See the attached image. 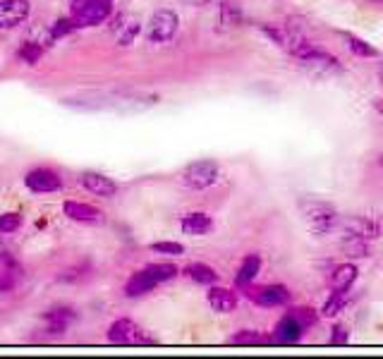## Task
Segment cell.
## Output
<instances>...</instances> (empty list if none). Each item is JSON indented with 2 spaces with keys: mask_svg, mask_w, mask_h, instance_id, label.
Here are the masks:
<instances>
[{
  "mask_svg": "<svg viewBox=\"0 0 383 359\" xmlns=\"http://www.w3.org/2000/svg\"><path fill=\"white\" fill-rule=\"evenodd\" d=\"M299 211H302L304 221H307L309 230H312L314 235H328V232H333L335 228L340 225L338 211L330 204H326V201L302 199L299 201Z\"/></svg>",
  "mask_w": 383,
  "mask_h": 359,
  "instance_id": "cell-1",
  "label": "cell"
},
{
  "mask_svg": "<svg viewBox=\"0 0 383 359\" xmlns=\"http://www.w3.org/2000/svg\"><path fill=\"white\" fill-rule=\"evenodd\" d=\"M111 0H72V19L77 27H94L111 17Z\"/></svg>",
  "mask_w": 383,
  "mask_h": 359,
  "instance_id": "cell-2",
  "label": "cell"
},
{
  "mask_svg": "<svg viewBox=\"0 0 383 359\" xmlns=\"http://www.w3.org/2000/svg\"><path fill=\"white\" fill-rule=\"evenodd\" d=\"M218 163L216 160H194V163H189L187 168L183 170V185L189 187V190H206V187L216 185V180H218Z\"/></svg>",
  "mask_w": 383,
  "mask_h": 359,
  "instance_id": "cell-3",
  "label": "cell"
},
{
  "mask_svg": "<svg viewBox=\"0 0 383 359\" xmlns=\"http://www.w3.org/2000/svg\"><path fill=\"white\" fill-rule=\"evenodd\" d=\"M108 340H111L113 345H153V342H156L129 319L113 321L111 329H108Z\"/></svg>",
  "mask_w": 383,
  "mask_h": 359,
  "instance_id": "cell-4",
  "label": "cell"
},
{
  "mask_svg": "<svg viewBox=\"0 0 383 359\" xmlns=\"http://www.w3.org/2000/svg\"><path fill=\"white\" fill-rule=\"evenodd\" d=\"M178 27H180V19L173 10H158V12H153L151 22L147 27V39L151 44H168L178 34Z\"/></svg>",
  "mask_w": 383,
  "mask_h": 359,
  "instance_id": "cell-5",
  "label": "cell"
},
{
  "mask_svg": "<svg viewBox=\"0 0 383 359\" xmlns=\"http://www.w3.org/2000/svg\"><path fill=\"white\" fill-rule=\"evenodd\" d=\"M297 60H299V65H302L304 70H307L309 75H314V77H328V75H335V72L340 70L338 60H335L333 55L324 53V50L314 48V46L307 50V53L299 55Z\"/></svg>",
  "mask_w": 383,
  "mask_h": 359,
  "instance_id": "cell-6",
  "label": "cell"
},
{
  "mask_svg": "<svg viewBox=\"0 0 383 359\" xmlns=\"http://www.w3.org/2000/svg\"><path fill=\"white\" fill-rule=\"evenodd\" d=\"M32 15L29 0H0V29H15Z\"/></svg>",
  "mask_w": 383,
  "mask_h": 359,
  "instance_id": "cell-7",
  "label": "cell"
},
{
  "mask_svg": "<svg viewBox=\"0 0 383 359\" xmlns=\"http://www.w3.org/2000/svg\"><path fill=\"white\" fill-rule=\"evenodd\" d=\"M27 187L36 194H50V192L63 190V178L50 168H34L32 173L24 178Z\"/></svg>",
  "mask_w": 383,
  "mask_h": 359,
  "instance_id": "cell-8",
  "label": "cell"
},
{
  "mask_svg": "<svg viewBox=\"0 0 383 359\" xmlns=\"http://www.w3.org/2000/svg\"><path fill=\"white\" fill-rule=\"evenodd\" d=\"M345 232V237H357V239H364V242H369V239H376L381 235V228L376 225L371 218H364V216H350L345 218V221H340V225Z\"/></svg>",
  "mask_w": 383,
  "mask_h": 359,
  "instance_id": "cell-9",
  "label": "cell"
},
{
  "mask_svg": "<svg viewBox=\"0 0 383 359\" xmlns=\"http://www.w3.org/2000/svg\"><path fill=\"white\" fill-rule=\"evenodd\" d=\"M247 297L254 300L256 304H261V306H281L290 302V290L286 285H266V288L250 290Z\"/></svg>",
  "mask_w": 383,
  "mask_h": 359,
  "instance_id": "cell-10",
  "label": "cell"
},
{
  "mask_svg": "<svg viewBox=\"0 0 383 359\" xmlns=\"http://www.w3.org/2000/svg\"><path fill=\"white\" fill-rule=\"evenodd\" d=\"M302 333H304L302 326H299L290 314H286L281 321H278L276 331H273L271 342H276V345H295V342H299Z\"/></svg>",
  "mask_w": 383,
  "mask_h": 359,
  "instance_id": "cell-11",
  "label": "cell"
},
{
  "mask_svg": "<svg viewBox=\"0 0 383 359\" xmlns=\"http://www.w3.org/2000/svg\"><path fill=\"white\" fill-rule=\"evenodd\" d=\"M82 185L86 187V190L91 192V194L96 196H106V199H111V196H115L118 192V185L113 182L111 178H106V175L101 173H94V170H86V173H82Z\"/></svg>",
  "mask_w": 383,
  "mask_h": 359,
  "instance_id": "cell-12",
  "label": "cell"
},
{
  "mask_svg": "<svg viewBox=\"0 0 383 359\" xmlns=\"http://www.w3.org/2000/svg\"><path fill=\"white\" fill-rule=\"evenodd\" d=\"M65 216L70 221L77 223H101L103 221V213L91 204H82V201H65Z\"/></svg>",
  "mask_w": 383,
  "mask_h": 359,
  "instance_id": "cell-13",
  "label": "cell"
},
{
  "mask_svg": "<svg viewBox=\"0 0 383 359\" xmlns=\"http://www.w3.org/2000/svg\"><path fill=\"white\" fill-rule=\"evenodd\" d=\"M75 319H77V314L70 306H55V309H50L48 314H46V324H48V331L53 333V335L65 333Z\"/></svg>",
  "mask_w": 383,
  "mask_h": 359,
  "instance_id": "cell-14",
  "label": "cell"
},
{
  "mask_svg": "<svg viewBox=\"0 0 383 359\" xmlns=\"http://www.w3.org/2000/svg\"><path fill=\"white\" fill-rule=\"evenodd\" d=\"M156 285L158 283L147 273V268L137 270V273L129 275V280H127V285H125V295H127V297H144V295L151 293Z\"/></svg>",
  "mask_w": 383,
  "mask_h": 359,
  "instance_id": "cell-15",
  "label": "cell"
},
{
  "mask_svg": "<svg viewBox=\"0 0 383 359\" xmlns=\"http://www.w3.org/2000/svg\"><path fill=\"white\" fill-rule=\"evenodd\" d=\"M209 304L214 311H218V314H230V311H235L237 306V297L232 290L227 288H211L209 290Z\"/></svg>",
  "mask_w": 383,
  "mask_h": 359,
  "instance_id": "cell-16",
  "label": "cell"
},
{
  "mask_svg": "<svg viewBox=\"0 0 383 359\" xmlns=\"http://www.w3.org/2000/svg\"><path fill=\"white\" fill-rule=\"evenodd\" d=\"M180 225H183L185 235H206V232L214 230V221L206 213H187Z\"/></svg>",
  "mask_w": 383,
  "mask_h": 359,
  "instance_id": "cell-17",
  "label": "cell"
},
{
  "mask_svg": "<svg viewBox=\"0 0 383 359\" xmlns=\"http://www.w3.org/2000/svg\"><path fill=\"white\" fill-rule=\"evenodd\" d=\"M355 280H357V266H352V264H340V266H335L333 273H330V288L345 290V293H348Z\"/></svg>",
  "mask_w": 383,
  "mask_h": 359,
  "instance_id": "cell-18",
  "label": "cell"
},
{
  "mask_svg": "<svg viewBox=\"0 0 383 359\" xmlns=\"http://www.w3.org/2000/svg\"><path fill=\"white\" fill-rule=\"evenodd\" d=\"M261 270V259L256 257V254H250V257L242 261L240 270H237V278L235 283L240 285V288H247V285L252 283V280L256 278V273Z\"/></svg>",
  "mask_w": 383,
  "mask_h": 359,
  "instance_id": "cell-19",
  "label": "cell"
},
{
  "mask_svg": "<svg viewBox=\"0 0 383 359\" xmlns=\"http://www.w3.org/2000/svg\"><path fill=\"white\" fill-rule=\"evenodd\" d=\"M185 273L189 275L194 283L199 285H214L218 283V273H216L211 266H206V264H189L187 268H185Z\"/></svg>",
  "mask_w": 383,
  "mask_h": 359,
  "instance_id": "cell-20",
  "label": "cell"
},
{
  "mask_svg": "<svg viewBox=\"0 0 383 359\" xmlns=\"http://www.w3.org/2000/svg\"><path fill=\"white\" fill-rule=\"evenodd\" d=\"M147 273L160 285V283H168V280H173L175 275H178V266H173V264H149Z\"/></svg>",
  "mask_w": 383,
  "mask_h": 359,
  "instance_id": "cell-21",
  "label": "cell"
},
{
  "mask_svg": "<svg viewBox=\"0 0 383 359\" xmlns=\"http://www.w3.org/2000/svg\"><path fill=\"white\" fill-rule=\"evenodd\" d=\"M345 304H348V295H345V290H333V295H330L328 302L324 304V316L333 319V316H338L340 311L345 309Z\"/></svg>",
  "mask_w": 383,
  "mask_h": 359,
  "instance_id": "cell-22",
  "label": "cell"
},
{
  "mask_svg": "<svg viewBox=\"0 0 383 359\" xmlns=\"http://www.w3.org/2000/svg\"><path fill=\"white\" fill-rule=\"evenodd\" d=\"M288 314L292 316V319L297 321V324L302 326L304 331H307V329H312V326L319 321V314L312 309V306H295V309H290Z\"/></svg>",
  "mask_w": 383,
  "mask_h": 359,
  "instance_id": "cell-23",
  "label": "cell"
},
{
  "mask_svg": "<svg viewBox=\"0 0 383 359\" xmlns=\"http://www.w3.org/2000/svg\"><path fill=\"white\" fill-rule=\"evenodd\" d=\"M221 24L227 27V29L240 27V24H242V12H240V8H237L235 3H223V5H221Z\"/></svg>",
  "mask_w": 383,
  "mask_h": 359,
  "instance_id": "cell-24",
  "label": "cell"
},
{
  "mask_svg": "<svg viewBox=\"0 0 383 359\" xmlns=\"http://www.w3.org/2000/svg\"><path fill=\"white\" fill-rule=\"evenodd\" d=\"M232 345H263L268 342V338H263L259 331H252V329H245V331H237L235 335L230 338Z\"/></svg>",
  "mask_w": 383,
  "mask_h": 359,
  "instance_id": "cell-25",
  "label": "cell"
},
{
  "mask_svg": "<svg viewBox=\"0 0 383 359\" xmlns=\"http://www.w3.org/2000/svg\"><path fill=\"white\" fill-rule=\"evenodd\" d=\"M348 46H350L352 53L362 55V58H376V55H379V50H376L374 46H369L366 41L357 39V36H348Z\"/></svg>",
  "mask_w": 383,
  "mask_h": 359,
  "instance_id": "cell-26",
  "label": "cell"
},
{
  "mask_svg": "<svg viewBox=\"0 0 383 359\" xmlns=\"http://www.w3.org/2000/svg\"><path fill=\"white\" fill-rule=\"evenodd\" d=\"M19 228H22V216H19V213H3V216H0V235L17 232Z\"/></svg>",
  "mask_w": 383,
  "mask_h": 359,
  "instance_id": "cell-27",
  "label": "cell"
},
{
  "mask_svg": "<svg viewBox=\"0 0 383 359\" xmlns=\"http://www.w3.org/2000/svg\"><path fill=\"white\" fill-rule=\"evenodd\" d=\"M41 55H44V48H41L39 44H34V41H27V44L19 48V58L27 62V65H36Z\"/></svg>",
  "mask_w": 383,
  "mask_h": 359,
  "instance_id": "cell-28",
  "label": "cell"
},
{
  "mask_svg": "<svg viewBox=\"0 0 383 359\" xmlns=\"http://www.w3.org/2000/svg\"><path fill=\"white\" fill-rule=\"evenodd\" d=\"M137 34H139V22L129 19V22L120 24V31H118V41H120L122 46H129L134 39H137Z\"/></svg>",
  "mask_w": 383,
  "mask_h": 359,
  "instance_id": "cell-29",
  "label": "cell"
},
{
  "mask_svg": "<svg viewBox=\"0 0 383 359\" xmlns=\"http://www.w3.org/2000/svg\"><path fill=\"white\" fill-rule=\"evenodd\" d=\"M17 273L19 270L8 266H5V270H0V293H12L17 288Z\"/></svg>",
  "mask_w": 383,
  "mask_h": 359,
  "instance_id": "cell-30",
  "label": "cell"
},
{
  "mask_svg": "<svg viewBox=\"0 0 383 359\" xmlns=\"http://www.w3.org/2000/svg\"><path fill=\"white\" fill-rule=\"evenodd\" d=\"M345 254L348 257H366V242L357 237H345Z\"/></svg>",
  "mask_w": 383,
  "mask_h": 359,
  "instance_id": "cell-31",
  "label": "cell"
},
{
  "mask_svg": "<svg viewBox=\"0 0 383 359\" xmlns=\"http://www.w3.org/2000/svg\"><path fill=\"white\" fill-rule=\"evenodd\" d=\"M151 252L168 254V257H180V254H185V247L183 244H178V242H153Z\"/></svg>",
  "mask_w": 383,
  "mask_h": 359,
  "instance_id": "cell-32",
  "label": "cell"
},
{
  "mask_svg": "<svg viewBox=\"0 0 383 359\" xmlns=\"http://www.w3.org/2000/svg\"><path fill=\"white\" fill-rule=\"evenodd\" d=\"M75 29H77L75 19L65 17V19H58V22L50 27V36H53V39H60V36H67L70 31H75Z\"/></svg>",
  "mask_w": 383,
  "mask_h": 359,
  "instance_id": "cell-33",
  "label": "cell"
},
{
  "mask_svg": "<svg viewBox=\"0 0 383 359\" xmlns=\"http://www.w3.org/2000/svg\"><path fill=\"white\" fill-rule=\"evenodd\" d=\"M333 333H330V345H348V329L345 326H333L330 329Z\"/></svg>",
  "mask_w": 383,
  "mask_h": 359,
  "instance_id": "cell-34",
  "label": "cell"
},
{
  "mask_svg": "<svg viewBox=\"0 0 383 359\" xmlns=\"http://www.w3.org/2000/svg\"><path fill=\"white\" fill-rule=\"evenodd\" d=\"M187 5H209L211 0H185Z\"/></svg>",
  "mask_w": 383,
  "mask_h": 359,
  "instance_id": "cell-35",
  "label": "cell"
},
{
  "mask_svg": "<svg viewBox=\"0 0 383 359\" xmlns=\"http://www.w3.org/2000/svg\"><path fill=\"white\" fill-rule=\"evenodd\" d=\"M379 80H381V86H383V62H381V67H379Z\"/></svg>",
  "mask_w": 383,
  "mask_h": 359,
  "instance_id": "cell-36",
  "label": "cell"
},
{
  "mask_svg": "<svg viewBox=\"0 0 383 359\" xmlns=\"http://www.w3.org/2000/svg\"><path fill=\"white\" fill-rule=\"evenodd\" d=\"M379 163H381V165H383V156H381V158H379Z\"/></svg>",
  "mask_w": 383,
  "mask_h": 359,
  "instance_id": "cell-37",
  "label": "cell"
},
{
  "mask_svg": "<svg viewBox=\"0 0 383 359\" xmlns=\"http://www.w3.org/2000/svg\"><path fill=\"white\" fill-rule=\"evenodd\" d=\"M379 113H383V106H379Z\"/></svg>",
  "mask_w": 383,
  "mask_h": 359,
  "instance_id": "cell-38",
  "label": "cell"
}]
</instances>
